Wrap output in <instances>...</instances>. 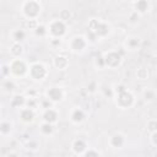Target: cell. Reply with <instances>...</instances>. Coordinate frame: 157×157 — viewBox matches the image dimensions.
Listing matches in <instances>:
<instances>
[{"mask_svg": "<svg viewBox=\"0 0 157 157\" xmlns=\"http://www.w3.org/2000/svg\"><path fill=\"white\" fill-rule=\"evenodd\" d=\"M26 38V31L22 28H17L12 32V39L15 43H21Z\"/></svg>", "mask_w": 157, "mask_h": 157, "instance_id": "cell-18", "label": "cell"}, {"mask_svg": "<svg viewBox=\"0 0 157 157\" xmlns=\"http://www.w3.org/2000/svg\"><path fill=\"white\" fill-rule=\"evenodd\" d=\"M71 148L76 155H83L85 151L87 150V145L82 139H76L71 144Z\"/></svg>", "mask_w": 157, "mask_h": 157, "instance_id": "cell-14", "label": "cell"}, {"mask_svg": "<svg viewBox=\"0 0 157 157\" xmlns=\"http://www.w3.org/2000/svg\"><path fill=\"white\" fill-rule=\"evenodd\" d=\"M102 92H103V94H104L105 97H108V98L114 97V90H113L110 86L103 85V86H102Z\"/></svg>", "mask_w": 157, "mask_h": 157, "instance_id": "cell-26", "label": "cell"}, {"mask_svg": "<svg viewBox=\"0 0 157 157\" xmlns=\"http://www.w3.org/2000/svg\"><path fill=\"white\" fill-rule=\"evenodd\" d=\"M45 94H47V98L53 103L61 102L64 98V91L61 90V87H58V86H53L48 88Z\"/></svg>", "mask_w": 157, "mask_h": 157, "instance_id": "cell-9", "label": "cell"}, {"mask_svg": "<svg viewBox=\"0 0 157 157\" xmlns=\"http://www.w3.org/2000/svg\"><path fill=\"white\" fill-rule=\"evenodd\" d=\"M34 33L37 36H39V37H44V36H47L48 29H47V27L44 25H37L36 28H34Z\"/></svg>", "mask_w": 157, "mask_h": 157, "instance_id": "cell-25", "label": "cell"}, {"mask_svg": "<svg viewBox=\"0 0 157 157\" xmlns=\"http://www.w3.org/2000/svg\"><path fill=\"white\" fill-rule=\"evenodd\" d=\"M59 17H60V20H61L63 22H65V21H67V20L71 18V12H70L69 10H61V11L59 12Z\"/></svg>", "mask_w": 157, "mask_h": 157, "instance_id": "cell-28", "label": "cell"}, {"mask_svg": "<svg viewBox=\"0 0 157 157\" xmlns=\"http://www.w3.org/2000/svg\"><path fill=\"white\" fill-rule=\"evenodd\" d=\"M27 147H28V148H31V150H37L38 144H37L36 141H31V142H28V144H27Z\"/></svg>", "mask_w": 157, "mask_h": 157, "instance_id": "cell-33", "label": "cell"}, {"mask_svg": "<svg viewBox=\"0 0 157 157\" xmlns=\"http://www.w3.org/2000/svg\"><path fill=\"white\" fill-rule=\"evenodd\" d=\"M53 64H54V66H55L58 70H64V69L67 67L69 60H67V58L64 56V55H56V56L54 58V60H53Z\"/></svg>", "mask_w": 157, "mask_h": 157, "instance_id": "cell-16", "label": "cell"}, {"mask_svg": "<svg viewBox=\"0 0 157 157\" xmlns=\"http://www.w3.org/2000/svg\"><path fill=\"white\" fill-rule=\"evenodd\" d=\"M70 119L72 123H76V124H80L85 120V113L82 109L80 108H74L71 110V114H70Z\"/></svg>", "mask_w": 157, "mask_h": 157, "instance_id": "cell-15", "label": "cell"}, {"mask_svg": "<svg viewBox=\"0 0 157 157\" xmlns=\"http://www.w3.org/2000/svg\"><path fill=\"white\" fill-rule=\"evenodd\" d=\"M150 6H151V4L148 1H146V0L135 1L134 2V11L137 12L139 15H144V13L150 11Z\"/></svg>", "mask_w": 157, "mask_h": 157, "instance_id": "cell-13", "label": "cell"}, {"mask_svg": "<svg viewBox=\"0 0 157 157\" xmlns=\"http://www.w3.org/2000/svg\"><path fill=\"white\" fill-rule=\"evenodd\" d=\"M86 45H87V40L82 36H76V37L71 38V40L69 43L70 49L72 52H75V53H81L86 48Z\"/></svg>", "mask_w": 157, "mask_h": 157, "instance_id": "cell-8", "label": "cell"}, {"mask_svg": "<svg viewBox=\"0 0 157 157\" xmlns=\"http://www.w3.org/2000/svg\"><path fill=\"white\" fill-rule=\"evenodd\" d=\"M39 129H40V132L43 135H52L54 132V126L52 124H49V123H44L43 121Z\"/></svg>", "mask_w": 157, "mask_h": 157, "instance_id": "cell-23", "label": "cell"}, {"mask_svg": "<svg viewBox=\"0 0 157 157\" xmlns=\"http://www.w3.org/2000/svg\"><path fill=\"white\" fill-rule=\"evenodd\" d=\"M139 45H140V39H139L137 37H130V38H128V40H126V47H128L129 49H131V50L137 49Z\"/></svg>", "mask_w": 157, "mask_h": 157, "instance_id": "cell-24", "label": "cell"}, {"mask_svg": "<svg viewBox=\"0 0 157 157\" xmlns=\"http://www.w3.org/2000/svg\"><path fill=\"white\" fill-rule=\"evenodd\" d=\"M40 10H42L40 4L37 1H26L23 2V6H22V11L25 16L31 21H34L38 17V15L40 13Z\"/></svg>", "mask_w": 157, "mask_h": 157, "instance_id": "cell-1", "label": "cell"}, {"mask_svg": "<svg viewBox=\"0 0 157 157\" xmlns=\"http://www.w3.org/2000/svg\"><path fill=\"white\" fill-rule=\"evenodd\" d=\"M43 118V121L44 123H49V124H55L58 121V118H59V113L56 109L54 108H47L42 115Z\"/></svg>", "mask_w": 157, "mask_h": 157, "instance_id": "cell-10", "label": "cell"}, {"mask_svg": "<svg viewBox=\"0 0 157 157\" xmlns=\"http://www.w3.org/2000/svg\"><path fill=\"white\" fill-rule=\"evenodd\" d=\"M90 31L93 34V37H104L109 33V26L104 22L92 20L90 22Z\"/></svg>", "mask_w": 157, "mask_h": 157, "instance_id": "cell-4", "label": "cell"}, {"mask_svg": "<svg viewBox=\"0 0 157 157\" xmlns=\"http://www.w3.org/2000/svg\"><path fill=\"white\" fill-rule=\"evenodd\" d=\"M11 104L13 105V107H23L25 104H26V98L22 96V94H16L13 98H12V101H11Z\"/></svg>", "mask_w": 157, "mask_h": 157, "instance_id": "cell-22", "label": "cell"}, {"mask_svg": "<svg viewBox=\"0 0 157 157\" xmlns=\"http://www.w3.org/2000/svg\"><path fill=\"white\" fill-rule=\"evenodd\" d=\"M10 53L15 56V58H18L22 53H23V47L21 43H13L10 48Z\"/></svg>", "mask_w": 157, "mask_h": 157, "instance_id": "cell-21", "label": "cell"}, {"mask_svg": "<svg viewBox=\"0 0 157 157\" xmlns=\"http://www.w3.org/2000/svg\"><path fill=\"white\" fill-rule=\"evenodd\" d=\"M142 98L147 103L153 102L156 99V91L153 88H145L144 92H142Z\"/></svg>", "mask_w": 157, "mask_h": 157, "instance_id": "cell-17", "label": "cell"}, {"mask_svg": "<svg viewBox=\"0 0 157 157\" xmlns=\"http://www.w3.org/2000/svg\"><path fill=\"white\" fill-rule=\"evenodd\" d=\"M48 32L50 33V36L54 37V39L61 38L66 33V25L61 20H53L50 22V25H49Z\"/></svg>", "mask_w": 157, "mask_h": 157, "instance_id": "cell-3", "label": "cell"}, {"mask_svg": "<svg viewBox=\"0 0 157 157\" xmlns=\"http://www.w3.org/2000/svg\"><path fill=\"white\" fill-rule=\"evenodd\" d=\"M5 157H18V155H17V152H15V151H10Z\"/></svg>", "mask_w": 157, "mask_h": 157, "instance_id": "cell-34", "label": "cell"}, {"mask_svg": "<svg viewBox=\"0 0 157 157\" xmlns=\"http://www.w3.org/2000/svg\"><path fill=\"white\" fill-rule=\"evenodd\" d=\"M34 117H36V113H34V109H31V108H22L20 110V119L23 121V123H32L34 120Z\"/></svg>", "mask_w": 157, "mask_h": 157, "instance_id": "cell-12", "label": "cell"}, {"mask_svg": "<svg viewBox=\"0 0 157 157\" xmlns=\"http://www.w3.org/2000/svg\"><path fill=\"white\" fill-rule=\"evenodd\" d=\"M103 60H104V66L115 69L121 63V55L118 52H109L103 56Z\"/></svg>", "mask_w": 157, "mask_h": 157, "instance_id": "cell-7", "label": "cell"}, {"mask_svg": "<svg viewBox=\"0 0 157 157\" xmlns=\"http://www.w3.org/2000/svg\"><path fill=\"white\" fill-rule=\"evenodd\" d=\"M139 18H140V15L135 11H131L130 15H129V22L130 23H137L139 22Z\"/></svg>", "mask_w": 157, "mask_h": 157, "instance_id": "cell-29", "label": "cell"}, {"mask_svg": "<svg viewBox=\"0 0 157 157\" xmlns=\"http://www.w3.org/2000/svg\"><path fill=\"white\" fill-rule=\"evenodd\" d=\"M150 141H151V144H152V146H153V147H155V146H157V131H156V132L150 134Z\"/></svg>", "mask_w": 157, "mask_h": 157, "instance_id": "cell-32", "label": "cell"}, {"mask_svg": "<svg viewBox=\"0 0 157 157\" xmlns=\"http://www.w3.org/2000/svg\"><path fill=\"white\" fill-rule=\"evenodd\" d=\"M134 102H135V97L128 90H125V91H123V92L117 94V104L123 109L130 108L134 104Z\"/></svg>", "mask_w": 157, "mask_h": 157, "instance_id": "cell-5", "label": "cell"}, {"mask_svg": "<svg viewBox=\"0 0 157 157\" xmlns=\"http://www.w3.org/2000/svg\"><path fill=\"white\" fill-rule=\"evenodd\" d=\"M109 145L113 148H121L125 145V136L120 132H115L109 139Z\"/></svg>", "mask_w": 157, "mask_h": 157, "instance_id": "cell-11", "label": "cell"}, {"mask_svg": "<svg viewBox=\"0 0 157 157\" xmlns=\"http://www.w3.org/2000/svg\"><path fill=\"white\" fill-rule=\"evenodd\" d=\"M148 76H150V71H148L147 67H145V66H140V67L136 70V77H137L139 80L145 81V80L148 78Z\"/></svg>", "mask_w": 157, "mask_h": 157, "instance_id": "cell-19", "label": "cell"}, {"mask_svg": "<svg viewBox=\"0 0 157 157\" xmlns=\"http://www.w3.org/2000/svg\"><path fill=\"white\" fill-rule=\"evenodd\" d=\"M12 130V124L7 120H2L0 121V134L1 135H7L10 134Z\"/></svg>", "mask_w": 157, "mask_h": 157, "instance_id": "cell-20", "label": "cell"}, {"mask_svg": "<svg viewBox=\"0 0 157 157\" xmlns=\"http://www.w3.org/2000/svg\"><path fill=\"white\" fill-rule=\"evenodd\" d=\"M82 157H101V155L94 150H86Z\"/></svg>", "mask_w": 157, "mask_h": 157, "instance_id": "cell-30", "label": "cell"}, {"mask_svg": "<svg viewBox=\"0 0 157 157\" xmlns=\"http://www.w3.org/2000/svg\"><path fill=\"white\" fill-rule=\"evenodd\" d=\"M147 131L150 134L157 131V121H156V119H150L147 121Z\"/></svg>", "mask_w": 157, "mask_h": 157, "instance_id": "cell-27", "label": "cell"}, {"mask_svg": "<svg viewBox=\"0 0 157 157\" xmlns=\"http://www.w3.org/2000/svg\"><path fill=\"white\" fill-rule=\"evenodd\" d=\"M6 91H12L13 88H15V83H13V81H11V80H6L5 82H4V86H2Z\"/></svg>", "mask_w": 157, "mask_h": 157, "instance_id": "cell-31", "label": "cell"}, {"mask_svg": "<svg viewBox=\"0 0 157 157\" xmlns=\"http://www.w3.org/2000/svg\"><path fill=\"white\" fill-rule=\"evenodd\" d=\"M28 72H29V76H31L33 80L42 81V80H44V77L47 76L48 70H47V67H45L43 64H40V63H34V64L31 65Z\"/></svg>", "mask_w": 157, "mask_h": 157, "instance_id": "cell-6", "label": "cell"}, {"mask_svg": "<svg viewBox=\"0 0 157 157\" xmlns=\"http://www.w3.org/2000/svg\"><path fill=\"white\" fill-rule=\"evenodd\" d=\"M9 70L16 77H23L28 72V67H27L26 63L21 59H13L11 61V64L9 65Z\"/></svg>", "mask_w": 157, "mask_h": 157, "instance_id": "cell-2", "label": "cell"}]
</instances>
